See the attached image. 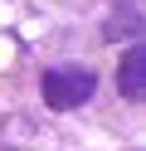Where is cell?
Instances as JSON below:
<instances>
[{"mask_svg": "<svg viewBox=\"0 0 146 151\" xmlns=\"http://www.w3.org/2000/svg\"><path fill=\"white\" fill-rule=\"evenodd\" d=\"M39 93H44L49 107H83L88 98L97 93V73L93 68H78V63H68V68H49L44 78H39Z\"/></svg>", "mask_w": 146, "mask_h": 151, "instance_id": "6da1fadb", "label": "cell"}, {"mask_svg": "<svg viewBox=\"0 0 146 151\" xmlns=\"http://www.w3.org/2000/svg\"><path fill=\"white\" fill-rule=\"evenodd\" d=\"M117 88H122V98H141L146 93V44H132V49L122 54V68H117Z\"/></svg>", "mask_w": 146, "mask_h": 151, "instance_id": "7a4b0ae2", "label": "cell"}]
</instances>
